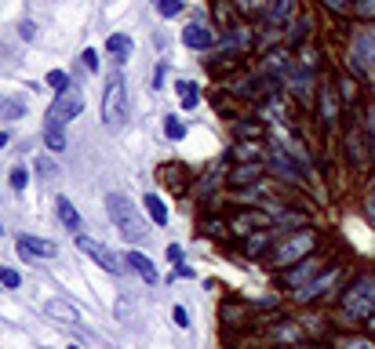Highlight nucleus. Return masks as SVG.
<instances>
[{
	"instance_id": "f257e3e1",
	"label": "nucleus",
	"mask_w": 375,
	"mask_h": 349,
	"mask_svg": "<svg viewBox=\"0 0 375 349\" xmlns=\"http://www.w3.org/2000/svg\"><path fill=\"white\" fill-rule=\"evenodd\" d=\"M339 313H343L346 320H354V324H368V320L375 317V269L357 273V277L343 288Z\"/></svg>"
},
{
	"instance_id": "f03ea898",
	"label": "nucleus",
	"mask_w": 375,
	"mask_h": 349,
	"mask_svg": "<svg viewBox=\"0 0 375 349\" xmlns=\"http://www.w3.org/2000/svg\"><path fill=\"white\" fill-rule=\"evenodd\" d=\"M317 248V233L314 229H292V233H281L274 251L266 255V266L274 269H288L295 262H303V258H310Z\"/></svg>"
},
{
	"instance_id": "7ed1b4c3",
	"label": "nucleus",
	"mask_w": 375,
	"mask_h": 349,
	"mask_svg": "<svg viewBox=\"0 0 375 349\" xmlns=\"http://www.w3.org/2000/svg\"><path fill=\"white\" fill-rule=\"evenodd\" d=\"M106 211H110V218H113V226L124 233L128 244H135V248H139V244L150 240V226L142 222L139 208L124 197V193H110V197H106Z\"/></svg>"
},
{
	"instance_id": "20e7f679",
	"label": "nucleus",
	"mask_w": 375,
	"mask_h": 349,
	"mask_svg": "<svg viewBox=\"0 0 375 349\" xmlns=\"http://www.w3.org/2000/svg\"><path fill=\"white\" fill-rule=\"evenodd\" d=\"M124 109H128V92H124V81L117 76V81L106 84V95H102V120H106V127H121Z\"/></svg>"
},
{
	"instance_id": "39448f33",
	"label": "nucleus",
	"mask_w": 375,
	"mask_h": 349,
	"mask_svg": "<svg viewBox=\"0 0 375 349\" xmlns=\"http://www.w3.org/2000/svg\"><path fill=\"white\" fill-rule=\"evenodd\" d=\"M266 167H270V175H281V178H288V182H303V175H306V167L295 160L284 146H270Z\"/></svg>"
},
{
	"instance_id": "423d86ee",
	"label": "nucleus",
	"mask_w": 375,
	"mask_h": 349,
	"mask_svg": "<svg viewBox=\"0 0 375 349\" xmlns=\"http://www.w3.org/2000/svg\"><path fill=\"white\" fill-rule=\"evenodd\" d=\"M317 273H321V258L310 255V258H303V262H295V266H288V269H281V284H284V288H299V291H303Z\"/></svg>"
},
{
	"instance_id": "0eeeda50",
	"label": "nucleus",
	"mask_w": 375,
	"mask_h": 349,
	"mask_svg": "<svg viewBox=\"0 0 375 349\" xmlns=\"http://www.w3.org/2000/svg\"><path fill=\"white\" fill-rule=\"evenodd\" d=\"M339 277H343V266H332L328 273H317V280H310L303 291H295V299H299L303 306H306V302H317L321 295H328L335 284H339Z\"/></svg>"
},
{
	"instance_id": "6e6552de",
	"label": "nucleus",
	"mask_w": 375,
	"mask_h": 349,
	"mask_svg": "<svg viewBox=\"0 0 375 349\" xmlns=\"http://www.w3.org/2000/svg\"><path fill=\"white\" fill-rule=\"evenodd\" d=\"M77 248H81L84 255H92L95 262L106 269V273H121V258L113 255L106 244H99V240H92V237H84V233H77Z\"/></svg>"
},
{
	"instance_id": "1a4fd4ad",
	"label": "nucleus",
	"mask_w": 375,
	"mask_h": 349,
	"mask_svg": "<svg viewBox=\"0 0 375 349\" xmlns=\"http://www.w3.org/2000/svg\"><path fill=\"white\" fill-rule=\"evenodd\" d=\"M81 109H84V92L77 84H70L66 92H59L55 106H51V113H55L59 120H73V116H81Z\"/></svg>"
},
{
	"instance_id": "9d476101",
	"label": "nucleus",
	"mask_w": 375,
	"mask_h": 349,
	"mask_svg": "<svg viewBox=\"0 0 375 349\" xmlns=\"http://www.w3.org/2000/svg\"><path fill=\"white\" fill-rule=\"evenodd\" d=\"M263 175H266V164H237L234 171L226 175V182L234 189H252V186L263 182Z\"/></svg>"
},
{
	"instance_id": "9b49d317",
	"label": "nucleus",
	"mask_w": 375,
	"mask_h": 349,
	"mask_svg": "<svg viewBox=\"0 0 375 349\" xmlns=\"http://www.w3.org/2000/svg\"><path fill=\"white\" fill-rule=\"evenodd\" d=\"M354 59H361V70H365V76H368V81H375V33H361L357 36Z\"/></svg>"
},
{
	"instance_id": "f8f14e48",
	"label": "nucleus",
	"mask_w": 375,
	"mask_h": 349,
	"mask_svg": "<svg viewBox=\"0 0 375 349\" xmlns=\"http://www.w3.org/2000/svg\"><path fill=\"white\" fill-rule=\"evenodd\" d=\"M183 44L193 47V51H208L215 44V30H208V25H201V22H193L183 30Z\"/></svg>"
},
{
	"instance_id": "ddd939ff",
	"label": "nucleus",
	"mask_w": 375,
	"mask_h": 349,
	"mask_svg": "<svg viewBox=\"0 0 375 349\" xmlns=\"http://www.w3.org/2000/svg\"><path fill=\"white\" fill-rule=\"evenodd\" d=\"M317 106H321V120H325V127H335L339 124V92L335 87H321V98H317Z\"/></svg>"
},
{
	"instance_id": "4468645a",
	"label": "nucleus",
	"mask_w": 375,
	"mask_h": 349,
	"mask_svg": "<svg viewBox=\"0 0 375 349\" xmlns=\"http://www.w3.org/2000/svg\"><path fill=\"white\" fill-rule=\"evenodd\" d=\"M44 146H48L51 153H62V149H66V131H62V120H59L51 109H48V116H44Z\"/></svg>"
},
{
	"instance_id": "2eb2a0df",
	"label": "nucleus",
	"mask_w": 375,
	"mask_h": 349,
	"mask_svg": "<svg viewBox=\"0 0 375 349\" xmlns=\"http://www.w3.org/2000/svg\"><path fill=\"white\" fill-rule=\"evenodd\" d=\"M124 266H128V269H135V273H139L142 280H146V284H157V266H153L150 258L139 251V248L124 251Z\"/></svg>"
},
{
	"instance_id": "dca6fc26",
	"label": "nucleus",
	"mask_w": 375,
	"mask_h": 349,
	"mask_svg": "<svg viewBox=\"0 0 375 349\" xmlns=\"http://www.w3.org/2000/svg\"><path fill=\"white\" fill-rule=\"evenodd\" d=\"M19 251L26 258H55V244L51 240H41V237H19Z\"/></svg>"
},
{
	"instance_id": "f3484780",
	"label": "nucleus",
	"mask_w": 375,
	"mask_h": 349,
	"mask_svg": "<svg viewBox=\"0 0 375 349\" xmlns=\"http://www.w3.org/2000/svg\"><path fill=\"white\" fill-rule=\"evenodd\" d=\"M234 160L237 164H263V142H237Z\"/></svg>"
},
{
	"instance_id": "a211bd4d",
	"label": "nucleus",
	"mask_w": 375,
	"mask_h": 349,
	"mask_svg": "<svg viewBox=\"0 0 375 349\" xmlns=\"http://www.w3.org/2000/svg\"><path fill=\"white\" fill-rule=\"evenodd\" d=\"M55 215H59V222L66 226L70 233L81 229V215H77V208H73V204H70L66 197H59V200H55Z\"/></svg>"
},
{
	"instance_id": "6ab92c4d",
	"label": "nucleus",
	"mask_w": 375,
	"mask_h": 349,
	"mask_svg": "<svg viewBox=\"0 0 375 349\" xmlns=\"http://www.w3.org/2000/svg\"><path fill=\"white\" fill-rule=\"evenodd\" d=\"M142 204H146V215L153 218V226H168V208H164V200L157 197V193H146Z\"/></svg>"
},
{
	"instance_id": "aec40b11",
	"label": "nucleus",
	"mask_w": 375,
	"mask_h": 349,
	"mask_svg": "<svg viewBox=\"0 0 375 349\" xmlns=\"http://www.w3.org/2000/svg\"><path fill=\"white\" fill-rule=\"evenodd\" d=\"M175 95H179V106H183V109H193V106L201 102L197 84H190V81H179V84H175Z\"/></svg>"
},
{
	"instance_id": "412c9836",
	"label": "nucleus",
	"mask_w": 375,
	"mask_h": 349,
	"mask_svg": "<svg viewBox=\"0 0 375 349\" xmlns=\"http://www.w3.org/2000/svg\"><path fill=\"white\" fill-rule=\"evenodd\" d=\"M346 157H350V164H365L368 157H365V149H361V131L357 127H350V131H346Z\"/></svg>"
},
{
	"instance_id": "4be33fe9",
	"label": "nucleus",
	"mask_w": 375,
	"mask_h": 349,
	"mask_svg": "<svg viewBox=\"0 0 375 349\" xmlns=\"http://www.w3.org/2000/svg\"><path fill=\"white\" fill-rule=\"evenodd\" d=\"M292 11H295V0H274V8L266 11V19H270V25H284Z\"/></svg>"
},
{
	"instance_id": "5701e85b",
	"label": "nucleus",
	"mask_w": 375,
	"mask_h": 349,
	"mask_svg": "<svg viewBox=\"0 0 375 349\" xmlns=\"http://www.w3.org/2000/svg\"><path fill=\"white\" fill-rule=\"evenodd\" d=\"M234 131H237L241 142H263V135H266V131H263V124H255V120H241Z\"/></svg>"
},
{
	"instance_id": "b1692460",
	"label": "nucleus",
	"mask_w": 375,
	"mask_h": 349,
	"mask_svg": "<svg viewBox=\"0 0 375 349\" xmlns=\"http://www.w3.org/2000/svg\"><path fill=\"white\" fill-rule=\"evenodd\" d=\"M22 113H26L22 98H0V120H19Z\"/></svg>"
},
{
	"instance_id": "393cba45",
	"label": "nucleus",
	"mask_w": 375,
	"mask_h": 349,
	"mask_svg": "<svg viewBox=\"0 0 375 349\" xmlns=\"http://www.w3.org/2000/svg\"><path fill=\"white\" fill-rule=\"evenodd\" d=\"M266 76H277V73H284L288 70V51H274V55H266Z\"/></svg>"
},
{
	"instance_id": "a878e982",
	"label": "nucleus",
	"mask_w": 375,
	"mask_h": 349,
	"mask_svg": "<svg viewBox=\"0 0 375 349\" xmlns=\"http://www.w3.org/2000/svg\"><path fill=\"white\" fill-rule=\"evenodd\" d=\"M48 313L59 317V320H66V324H77V309L66 306V302H48Z\"/></svg>"
},
{
	"instance_id": "bb28decb",
	"label": "nucleus",
	"mask_w": 375,
	"mask_h": 349,
	"mask_svg": "<svg viewBox=\"0 0 375 349\" xmlns=\"http://www.w3.org/2000/svg\"><path fill=\"white\" fill-rule=\"evenodd\" d=\"M106 47L113 51V55H128V51H132V36H128V33H113L106 41Z\"/></svg>"
},
{
	"instance_id": "cd10ccee",
	"label": "nucleus",
	"mask_w": 375,
	"mask_h": 349,
	"mask_svg": "<svg viewBox=\"0 0 375 349\" xmlns=\"http://www.w3.org/2000/svg\"><path fill=\"white\" fill-rule=\"evenodd\" d=\"M153 4H157V11H161L164 19H175V15H183L186 0H153Z\"/></svg>"
},
{
	"instance_id": "c85d7f7f",
	"label": "nucleus",
	"mask_w": 375,
	"mask_h": 349,
	"mask_svg": "<svg viewBox=\"0 0 375 349\" xmlns=\"http://www.w3.org/2000/svg\"><path fill=\"white\" fill-rule=\"evenodd\" d=\"M350 4H354V15L361 22H372L375 19V0H350Z\"/></svg>"
},
{
	"instance_id": "c756f323",
	"label": "nucleus",
	"mask_w": 375,
	"mask_h": 349,
	"mask_svg": "<svg viewBox=\"0 0 375 349\" xmlns=\"http://www.w3.org/2000/svg\"><path fill=\"white\" fill-rule=\"evenodd\" d=\"M354 98H357V84L350 81V76H339V102L343 106H350Z\"/></svg>"
},
{
	"instance_id": "7c9ffc66",
	"label": "nucleus",
	"mask_w": 375,
	"mask_h": 349,
	"mask_svg": "<svg viewBox=\"0 0 375 349\" xmlns=\"http://www.w3.org/2000/svg\"><path fill=\"white\" fill-rule=\"evenodd\" d=\"M164 135L172 138V142H179V138L186 135V124L179 120V116H168V120H164Z\"/></svg>"
},
{
	"instance_id": "2f4dec72",
	"label": "nucleus",
	"mask_w": 375,
	"mask_h": 349,
	"mask_svg": "<svg viewBox=\"0 0 375 349\" xmlns=\"http://www.w3.org/2000/svg\"><path fill=\"white\" fill-rule=\"evenodd\" d=\"M48 84L55 87V92H66V87H70L73 81H70V76L62 73V70H51V73H48Z\"/></svg>"
},
{
	"instance_id": "473e14b6",
	"label": "nucleus",
	"mask_w": 375,
	"mask_h": 349,
	"mask_svg": "<svg viewBox=\"0 0 375 349\" xmlns=\"http://www.w3.org/2000/svg\"><path fill=\"white\" fill-rule=\"evenodd\" d=\"M321 4H325L328 11H335V15H350V11H354L350 0H321Z\"/></svg>"
},
{
	"instance_id": "72a5a7b5",
	"label": "nucleus",
	"mask_w": 375,
	"mask_h": 349,
	"mask_svg": "<svg viewBox=\"0 0 375 349\" xmlns=\"http://www.w3.org/2000/svg\"><path fill=\"white\" fill-rule=\"evenodd\" d=\"M0 284H4V288H19V284H22V277L15 273V269L0 266Z\"/></svg>"
},
{
	"instance_id": "f704fd0d",
	"label": "nucleus",
	"mask_w": 375,
	"mask_h": 349,
	"mask_svg": "<svg viewBox=\"0 0 375 349\" xmlns=\"http://www.w3.org/2000/svg\"><path fill=\"white\" fill-rule=\"evenodd\" d=\"M365 124H368V149L375 153V106H368V116H365Z\"/></svg>"
},
{
	"instance_id": "c9c22d12",
	"label": "nucleus",
	"mask_w": 375,
	"mask_h": 349,
	"mask_svg": "<svg viewBox=\"0 0 375 349\" xmlns=\"http://www.w3.org/2000/svg\"><path fill=\"white\" fill-rule=\"evenodd\" d=\"M26 182H30V171H26V167H15V171H11V186L26 189Z\"/></svg>"
},
{
	"instance_id": "e433bc0d",
	"label": "nucleus",
	"mask_w": 375,
	"mask_h": 349,
	"mask_svg": "<svg viewBox=\"0 0 375 349\" xmlns=\"http://www.w3.org/2000/svg\"><path fill=\"white\" fill-rule=\"evenodd\" d=\"M172 320L186 331V328H190V313H186V306H175V309H172Z\"/></svg>"
},
{
	"instance_id": "4c0bfd02",
	"label": "nucleus",
	"mask_w": 375,
	"mask_h": 349,
	"mask_svg": "<svg viewBox=\"0 0 375 349\" xmlns=\"http://www.w3.org/2000/svg\"><path fill=\"white\" fill-rule=\"evenodd\" d=\"M343 349H375V342L372 339H346Z\"/></svg>"
},
{
	"instance_id": "58836bf2",
	"label": "nucleus",
	"mask_w": 375,
	"mask_h": 349,
	"mask_svg": "<svg viewBox=\"0 0 375 349\" xmlns=\"http://www.w3.org/2000/svg\"><path fill=\"white\" fill-rule=\"evenodd\" d=\"M215 106H219V109H223L226 116H234V113H237V106H234V102H230L226 95H215Z\"/></svg>"
},
{
	"instance_id": "ea45409f",
	"label": "nucleus",
	"mask_w": 375,
	"mask_h": 349,
	"mask_svg": "<svg viewBox=\"0 0 375 349\" xmlns=\"http://www.w3.org/2000/svg\"><path fill=\"white\" fill-rule=\"evenodd\" d=\"M84 66H88V70H99V51H95V47L84 51Z\"/></svg>"
},
{
	"instance_id": "a19ab883",
	"label": "nucleus",
	"mask_w": 375,
	"mask_h": 349,
	"mask_svg": "<svg viewBox=\"0 0 375 349\" xmlns=\"http://www.w3.org/2000/svg\"><path fill=\"white\" fill-rule=\"evenodd\" d=\"M204 229H208V233H215V237H226V226L219 222V218H212V222H204Z\"/></svg>"
},
{
	"instance_id": "79ce46f5",
	"label": "nucleus",
	"mask_w": 375,
	"mask_h": 349,
	"mask_svg": "<svg viewBox=\"0 0 375 349\" xmlns=\"http://www.w3.org/2000/svg\"><path fill=\"white\" fill-rule=\"evenodd\" d=\"M37 171H44V175L51 178V175H55V164H51V160H44V157H41V160H37Z\"/></svg>"
},
{
	"instance_id": "37998d69",
	"label": "nucleus",
	"mask_w": 375,
	"mask_h": 349,
	"mask_svg": "<svg viewBox=\"0 0 375 349\" xmlns=\"http://www.w3.org/2000/svg\"><path fill=\"white\" fill-rule=\"evenodd\" d=\"M365 215H368L372 222H375V189L368 193V200H365Z\"/></svg>"
},
{
	"instance_id": "c03bdc74",
	"label": "nucleus",
	"mask_w": 375,
	"mask_h": 349,
	"mask_svg": "<svg viewBox=\"0 0 375 349\" xmlns=\"http://www.w3.org/2000/svg\"><path fill=\"white\" fill-rule=\"evenodd\" d=\"M19 33H22V41H33V33H37V30H33V22H22V25H19Z\"/></svg>"
},
{
	"instance_id": "a18cd8bd",
	"label": "nucleus",
	"mask_w": 375,
	"mask_h": 349,
	"mask_svg": "<svg viewBox=\"0 0 375 349\" xmlns=\"http://www.w3.org/2000/svg\"><path fill=\"white\" fill-rule=\"evenodd\" d=\"M168 258L179 266V262H183V248H179V244H172V248H168Z\"/></svg>"
},
{
	"instance_id": "49530a36",
	"label": "nucleus",
	"mask_w": 375,
	"mask_h": 349,
	"mask_svg": "<svg viewBox=\"0 0 375 349\" xmlns=\"http://www.w3.org/2000/svg\"><path fill=\"white\" fill-rule=\"evenodd\" d=\"M175 277H193V269H190V266H183V262H179V266H175Z\"/></svg>"
},
{
	"instance_id": "de8ad7c7",
	"label": "nucleus",
	"mask_w": 375,
	"mask_h": 349,
	"mask_svg": "<svg viewBox=\"0 0 375 349\" xmlns=\"http://www.w3.org/2000/svg\"><path fill=\"white\" fill-rule=\"evenodd\" d=\"M8 146V131H0V149H4Z\"/></svg>"
},
{
	"instance_id": "09e8293b",
	"label": "nucleus",
	"mask_w": 375,
	"mask_h": 349,
	"mask_svg": "<svg viewBox=\"0 0 375 349\" xmlns=\"http://www.w3.org/2000/svg\"><path fill=\"white\" fill-rule=\"evenodd\" d=\"M0 237H4V226H0Z\"/></svg>"
}]
</instances>
